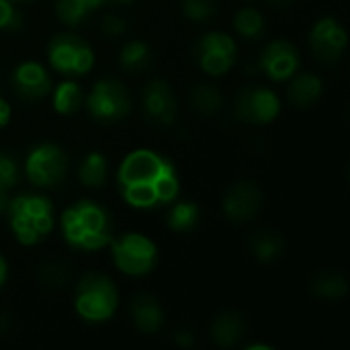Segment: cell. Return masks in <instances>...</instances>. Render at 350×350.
Segmentation results:
<instances>
[{
    "mask_svg": "<svg viewBox=\"0 0 350 350\" xmlns=\"http://www.w3.org/2000/svg\"><path fill=\"white\" fill-rule=\"evenodd\" d=\"M133 0H105V4H129Z\"/></svg>",
    "mask_w": 350,
    "mask_h": 350,
    "instance_id": "obj_39",
    "label": "cell"
},
{
    "mask_svg": "<svg viewBox=\"0 0 350 350\" xmlns=\"http://www.w3.org/2000/svg\"><path fill=\"white\" fill-rule=\"evenodd\" d=\"M8 328H10V318L0 312V334H6Z\"/></svg>",
    "mask_w": 350,
    "mask_h": 350,
    "instance_id": "obj_37",
    "label": "cell"
},
{
    "mask_svg": "<svg viewBox=\"0 0 350 350\" xmlns=\"http://www.w3.org/2000/svg\"><path fill=\"white\" fill-rule=\"evenodd\" d=\"M193 55L203 72H207L209 76H224L236 64L238 47L230 35L211 31L199 37Z\"/></svg>",
    "mask_w": 350,
    "mask_h": 350,
    "instance_id": "obj_9",
    "label": "cell"
},
{
    "mask_svg": "<svg viewBox=\"0 0 350 350\" xmlns=\"http://www.w3.org/2000/svg\"><path fill=\"white\" fill-rule=\"evenodd\" d=\"M142 111L152 125H172L176 117V98L170 84L164 80H150L142 90Z\"/></svg>",
    "mask_w": 350,
    "mask_h": 350,
    "instance_id": "obj_13",
    "label": "cell"
},
{
    "mask_svg": "<svg viewBox=\"0 0 350 350\" xmlns=\"http://www.w3.org/2000/svg\"><path fill=\"white\" fill-rule=\"evenodd\" d=\"M324 92V82L314 72H301L293 74V80L287 88V100L297 109H310L320 100Z\"/></svg>",
    "mask_w": 350,
    "mask_h": 350,
    "instance_id": "obj_17",
    "label": "cell"
},
{
    "mask_svg": "<svg viewBox=\"0 0 350 350\" xmlns=\"http://www.w3.org/2000/svg\"><path fill=\"white\" fill-rule=\"evenodd\" d=\"M123 199L135 209L168 205L178 195V174L174 164L154 150H133L117 172Z\"/></svg>",
    "mask_w": 350,
    "mask_h": 350,
    "instance_id": "obj_1",
    "label": "cell"
},
{
    "mask_svg": "<svg viewBox=\"0 0 350 350\" xmlns=\"http://www.w3.org/2000/svg\"><path fill=\"white\" fill-rule=\"evenodd\" d=\"M8 217L14 238L25 246H35L53 230V205L37 193L18 195L8 203Z\"/></svg>",
    "mask_w": 350,
    "mask_h": 350,
    "instance_id": "obj_3",
    "label": "cell"
},
{
    "mask_svg": "<svg viewBox=\"0 0 350 350\" xmlns=\"http://www.w3.org/2000/svg\"><path fill=\"white\" fill-rule=\"evenodd\" d=\"M234 113L240 121L252 125H267L275 121L281 113L279 96L269 88H244L238 92L234 103Z\"/></svg>",
    "mask_w": 350,
    "mask_h": 350,
    "instance_id": "obj_10",
    "label": "cell"
},
{
    "mask_svg": "<svg viewBox=\"0 0 350 350\" xmlns=\"http://www.w3.org/2000/svg\"><path fill=\"white\" fill-rule=\"evenodd\" d=\"M62 232L72 248L94 252L113 240V219L105 207L92 201H78L64 211Z\"/></svg>",
    "mask_w": 350,
    "mask_h": 350,
    "instance_id": "obj_2",
    "label": "cell"
},
{
    "mask_svg": "<svg viewBox=\"0 0 350 350\" xmlns=\"http://www.w3.org/2000/svg\"><path fill=\"white\" fill-rule=\"evenodd\" d=\"M199 217H201V211H199V205L193 203V201H180V203H174L168 211V228L176 234H189L197 224H199Z\"/></svg>",
    "mask_w": 350,
    "mask_h": 350,
    "instance_id": "obj_24",
    "label": "cell"
},
{
    "mask_svg": "<svg viewBox=\"0 0 350 350\" xmlns=\"http://www.w3.org/2000/svg\"><path fill=\"white\" fill-rule=\"evenodd\" d=\"M10 86L14 94L25 103L41 100L51 90V76L49 72L37 62H25L14 68L10 76Z\"/></svg>",
    "mask_w": 350,
    "mask_h": 350,
    "instance_id": "obj_15",
    "label": "cell"
},
{
    "mask_svg": "<svg viewBox=\"0 0 350 350\" xmlns=\"http://www.w3.org/2000/svg\"><path fill=\"white\" fill-rule=\"evenodd\" d=\"M265 203L260 187L252 180H240L232 185L224 195V215L234 224H246L254 219Z\"/></svg>",
    "mask_w": 350,
    "mask_h": 350,
    "instance_id": "obj_11",
    "label": "cell"
},
{
    "mask_svg": "<svg viewBox=\"0 0 350 350\" xmlns=\"http://www.w3.org/2000/svg\"><path fill=\"white\" fill-rule=\"evenodd\" d=\"M14 2H31V0H14Z\"/></svg>",
    "mask_w": 350,
    "mask_h": 350,
    "instance_id": "obj_40",
    "label": "cell"
},
{
    "mask_svg": "<svg viewBox=\"0 0 350 350\" xmlns=\"http://www.w3.org/2000/svg\"><path fill=\"white\" fill-rule=\"evenodd\" d=\"M129 312L133 324L144 334H156L164 326V310L160 301L150 293H139L131 299Z\"/></svg>",
    "mask_w": 350,
    "mask_h": 350,
    "instance_id": "obj_16",
    "label": "cell"
},
{
    "mask_svg": "<svg viewBox=\"0 0 350 350\" xmlns=\"http://www.w3.org/2000/svg\"><path fill=\"white\" fill-rule=\"evenodd\" d=\"M347 43L349 39L345 27L332 16L320 18L310 33V47L314 55L326 64L338 62L347 51Z\"/></svg>",
    "mask_w": 350,
    "mask_h": 350,
    "instance_id": "obj_12",
    "label": "cell"
},
{
    "mask_svg": "<svg viewBox=\"0 0 350 350\" xmlns=\"http://www.w3.org/2000/svg\"><path fill=\"white\" fill-rule=\"evenodd\" d=\"M100 31H103L107 37L117 39V37H121V35L127 31V25H125V21H123L121 16H117V14H107V16L103 18V23H100Z\"/></svg>",
    "mask_w": 350,
    "mask_h": 350,
    "instance_id": "obj_32",
    "label": "cell"
},
{
    "mask_svg": "<svg viewBox=\"0 0 350 350\" xmlns=\"http://www.w3.org/2000/svg\"><path fill=\"white\" fill-rule=\"evenodd\" d=\"M244 332H246V322L236 312H221L211 322V340L221 349L234 347L244 336Z\"/></svg>",
    "mask_w": 350,
    "mask_h": 350,
    "instance_id": "obj_19",
    "label": "cell"
},
{
    "mask_svg": "<svg viewBox=\"0 0 350 350\" xmlns=\"http://www.w3.org/2000/svg\"><path fill=\"white\" fill-rule=\"evenodd\" d=\"M10 121V107L6 105V100L0 96V127H4Z\"/></svg>",
    "mask_w": 350,
    "mask_h": 350,
    "instance_id": "obj_34",
    "label": "cell"
},
{
    "mask_svg": "<svg viewBox=\"0 0 350 350\" xmlns=\"http://www.w3.org/2000/svg\"><path fill=\"white\" fill-rule=\"evenodd\" d=\"M88 113L94 121L111 125L127 117L131 109V98L127 88L115 78L98 80L88 94Z\"/></svg>",
    "mask_w": 350,
    "mask_h": 350,
    "instance_id": "obj_8",
    "label": "cell"
},
{
    "mask_svg": "<svg viewBox=\"0 0 350 350\" xmlns=\"http://www.w3.org/2000/svg\"><path fill=\"white\" fill-rule=\"evenodd\" d=\"M21 180V166L16 158L8 152H0V187L4 191L16 187Z\"/></svg>",
    "mask_w": 350,
    "mask_h": 350,
    "instance_id": "obj_30",
    "label": "cell"
},
{
    "mask_svg": "<svg viewBox=\"0 0 350 350\" xmlns=\"http://www.w3.org/2000/svg\"><path fill=\"white\" fill-rule=\"evenodd\" d=\"M37 277L45 289H62L70 283V267L62 260H49L41 265Z\"/></svg>",
    "mask_w": 350,
    "mask_h": 350,
    "instance_id": "obj_28",
    "label": "cell"
},
{
    "mask_svg": "<svg viewBox=\"0 0 350 350\" xmlns=\"http://www.w3.org/2000/svg\"><path fill=\"white\" fill-rule=\"evenodd\" d=\"M78 178L88 189H100L107 180V160L100 152H90L84 156L78 168Z\"/></svg>",
    "mask_w": 350,
    "mask_h": 350,
    "instance_id": "obj_25",
    "label": "cell"
},
{
    "mask_svg": "<svg viewBox=\"0 0 350 350\" xmlns=\"http://www.w3.org/2000/svg\"><path fill=\"white\" fill-rule=\"evenodd\" d=\"M248 248H250L252 256H254L258 262L269 265V262L279 260V258L285 254V238H283V234L277 232V230L262 228V230H256V232L250 236Z\"/></svg>",
    "mask_w": 350,
    "mask_h": 350,
    "instance_id": "obj_18",
    "label": "cell"
},
{
    "mask_svg": "<svg viewBox=\"0 0 350 350\" xmlns=\"http://www.w3.org/2000/svg\"><path fill=\"white\" fill-rule=\"evenodd\" d=\"M23 27V14L12 0H0V31H18Z\"/></svg>",
    "mask_w": 350,
    "mask_h": 350,
    "instance_id": "obj_31",
    "label": "cell"
},
{
    "mask_svg": "<svg viewBox=\"0 0 350 350\" xmlns=\"http://www.w3.org/2000/svg\"><path fill=\"white\" fill-rule=\"evenodd\" d=\"M180 8L187 18L197 21V23H207L217 16L219 2L217 0H180Z\"/></svg>",
    "mask_w": 350,
    "mask_h": 350,
    "instance_id": "obj_29",
    "label": "cell"
},
{
    "mask_svg": "<svg viewBox=\"0 0 350 350\" xmlns=\"http://www.w3.org/2000/svg\"><path fill=\"white\" fill-rule=\"evenodd\" d=\"M258 66H260V70L271 80L283 82V80L291 78L299 70L301 57H299L297 47L291 41H287V39H275V41H271L262 49V55H260Z\"/></svg>",
    "mask_w": 350,
    "mask_h": 350,
    "instance_id": "obj_14",
    "label": "cell"
},
{
    "mask_svg": "<svg viewBox=\"0 0 350 350\" xmlns=\"http://www.w3.org/2000/svg\"><path fill=\"white\" fill-rule=\"evenodd\" d=\"M174 342H176L178 347H191V345L195 342V336H193V332H189V330H178V332L174 334Z\"/></svg>",
    "mask_w": 350,
    "mask_h": 350,
    "instance_id": "obj_33",
    "label": "cell"
},
{
    "mask_svg": "<svg viewBox=\"0 0 350 350\" xmlns=\"http://www.w3.org/2000/svg\"><path fill=\"white\" fill-rule=\"evenodd\" d=\"M295 0H267V4H271L273 8H289L293 6Z\"/></svg>",
    "mask_w": 350,
    "mask_h": 350,
    "instance_id": "obj_35",
    "label": "cell"
},
{
    "mask_svg": "<svg viewBox=\"0 0 350 350\" xmlns=\"http://www.w3.org/2000/svg\"><path fill=\"white\" fill-rule=\"evenodd\" d=\"M6 207H8V197H6V191L0 187V213H4Z\"/></svg>",
    "mask_w": 350,
    "mask_h": 350,
    "instance_id": "obj_38",
    "label": "cell"
},
{
    "mask_svg": "<svg viewBox=\"0 0 350 350\" xmlns=\"http://www.w3.org/2000/svg\"><path fill=\"white\" fill-rule=\"evenodd\" d=\"M154 64V55L148 47V43L133 39L127 41L119 53V66L127 72V74H142L146 72L150 66Z\"/></svg>",
    "mask_w": 350,
    "mask_h": 350,
    "instance_id": "obj_22",
    "label": "cell"
},
{
    "mask_svg": "<svg viewBox=\"0 0 350 350\" xmlns=\"http://www.w3.org/2000/svg\"><path fill=\"white\" fill-rule=\"evenodd\" d=\"M113 242V260L117 269L129 277H144L156 269L158 248L142 234H123Z\"/></svg>",
    "mask_w": 350,
    "mask_h": 350,
    "instance_id": "obj_6",
    "label": "cell"
},
{
    "mask_svg": "<svg viewBox=\"0 0 350 350\" xmlns=\"http://www.w3.org/2000/svg\"><path fill=\"white\" fill-rule=\"evenodd\" d=\"M47 57L51 68L64 76H82L94 66L92 47L74 33L53 35L47 45Z\"/></svg>",
    "mask_w": 350,
    "mask_h": 350,
    "instance_id": "obj_5",
    "label": "cell"
},
{
    "mask_svg": "<svg viewBox=\"0 0 350 350\" xmlns=\"http://www.w3.org/2000/svg\"><path fill=\"white\" fill-rule=\"evenodd\" d=\"M119 306V293L115 283L100 275V273H88L84 275L74 293V308L78 316L90 324H100L113 318Z\"/></svg>",
    "mask_w": 350,
    "mask_h": 350,
    "instance_id": "obj_4",
    "label": "cell"
},
{
    "mask_svg": "<svg viewBox=\"0 0 350 350\" xmlns=\"http://www.w3.org/2000/svg\"><path fill=\"white\" fill-rule=\"evenodd\" d=\"M310 293L326 301H340L349 293V283L338 271H324L312 279Z\"/></svg>",
    "mask_w": 350,
    "mask_h": 350,
    "instance_id": "obj_21",
    "label": "cell"
},
{
    "mask_svg": "<svg viewBox=\"0 0 350 350\" xmlns=\"http://www.w3.org/2000/svg\"><path fill=\"white\" fill-rule=\"evenodd\" d=\"M25 174L31 185L41 189L57 187L68 174V156L66 152L51 142L35 146L25 160Z\"/></svg>",
    "mask_w": 350,
    "mask_h": 350,
    "instance_id": "obj_7",
    "label": "cell"
},
{
    "mask_svg": "<svg viewBox=\"0 0 350 350\" xmlns=\"http://www.w3.org/2000/svg\"><path fill=\"white\" fill-rule=\"evenodd\" d=\"M6 277H8V265H6V260L2 258V254H0V287L4 285Z\"/></svg>",
    "mask_w": 350,
    "mask_h": 350,
    "instance_id": "obj_36",
    "label": "cell"
},
{
    "mask_svg": "<svg viewBox=\"0 0 350 350\" xmlns=\"http://www.w3.org/2000/svg\"><path fill=\"white\" fill-rule=\"evenodd\" d=\"M234 29L240 37L252 41V39H260L265 35V16L248 6V8H242L238 10V14L234 16Z\"/></svg>",
    "mask_w": 350,
    "mask_h": 350,
    "instance_id": "obj_27",
    "label": "cell"
},
{
    "mask_svg": "<svg viewBox=\"0 0 350 350\" xmlns=\"http://www.w3.org/2000/svg\"><path fill=\"white\" fill-rule=\"evenodd\" d=\"M82 103H84L82 88H80L76 82H72V80L62 82V84L55 88V92H53V109H55L59 115H66V117L76 115V113L80 111Z\"/></svg>",
    "mask_w": 350,
    "mask_h": 350,
    "instance_id": "obj_26",
    "label": "cell"
},
{
    "mask_svg": "<svg viewBox=\"0 0 350 350\" xmlns=\"http://www.w3.org/2000/svg\"><path fill=\"white\" fill-rule=\"evenodd\" d=\"M105 0H57L55 2V16L62 25L70 29L82 27L94 10H98Z\"/></svg>",
    "mask_w": 350,
    "mask_h": 350,
    "instance_id": "obj_20",
    "label": "cell"
},
{
    "mask_svg": "<svg viewBox=\"0 0 350 350\" xmlns=\"http://www.w3.org/2000/svg\"><path fill=\"white\" fill-rule=\"evenodd\" d=\"M191 107L203 117H215L224 109V94L213 84H197L191 90Z\"/></svg>",
    "mask_w": 350,
    "mask_h": 350,
    "instance_id": "obj_23",
    "label": "cell"
}]
</instances>
